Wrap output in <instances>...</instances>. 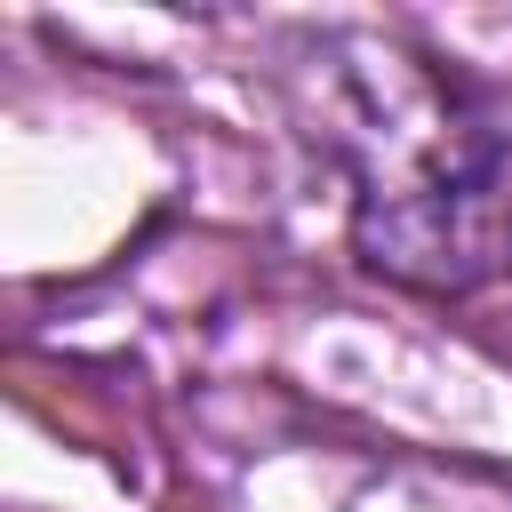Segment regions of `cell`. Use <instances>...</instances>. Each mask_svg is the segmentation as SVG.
<instances>
[{"label":"cell","mask_w":512,"mask_h":512,"mask_svg":"<svg viewBox=\"0 0 512 512\" xmlns=\"http://www.w3.org/2000/svg\"><path fill=\"white\" fill-rule=\"evenodd\" d=\"M352 256L416 296L512 280V80L408 64L352 136Z\"/></svg>","instance_id":"obj_1"}]
</instances>
